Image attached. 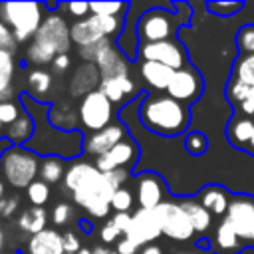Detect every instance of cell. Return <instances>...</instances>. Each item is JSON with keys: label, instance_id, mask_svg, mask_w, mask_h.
Instances as JSON below:
<instances>
[{"label": "cell", "instance_id": "obj_1", "mask_svg": "<svg viewBox=\"0 0 254 254\" xmlns=\"http://www.w3.org/2000/svg\"><path fill=\"white\" fill-rule=\"evenodd\" d=\"M20 103H22L24 111L36 123V131H34L32 139L24 145L26 149L34 151L40 157L56 155V157H62V159H75L77 155H81L85 137L79 131L65 133V131L56 129L50 123V107L52 105L36 101L28 93H20Z\"/></svg>", "mask_w": 254, "mask_h": 254}, {"label": "cell", "instance_id": "obj_2", "mask_svg": "<svg viewBox=\"0 0 254 254\" xmlns=\"http://www.w3.org/2000/svg\"><path fill=\"white\" fill-rule=\"evenodd\" d=\"M64 187L69 190L71 200L91 218H105L109 214L115 189L93 163L73 161L65 171Z\"/></svg>", "mask_w": 254, "mask_h": 254}, {"label": "cell", "instance_id": "obj_3", "mask_svg": "<svg viewBox=\"0 0 254 254\" xmlns=\"http://www.w3.org/2000/svg\"><path fill=\"white\" fill-rule=\"evenodd\" d=\"M137 115L147 131L163 137H177L185 133L190 123L189 105L173 99L167 93H147L139 103Z\"/></svg>", "mask_w": 254, "mask_h": 254}, {"label": "cell", "instance_id": "obj_4", "mask_svg": "<svg viewBox=\"0 0 254 254\" xmlns=\"http://www.w3.org/2000/svg\"><path fill=\"white\" fill-rule=\"evenodd\" d=\"M71 44L73 42H71V34L65 18L58 12H48L38 34L28 44L24 58L28 64L46 65V64H52L58 56L67 54Z\"/></svg>", "mask_w": 254, "mask_h": 254}, {"label": "cell", "instance_id": "obj_5", "mask_svg": "<svg viewBox=\"0 0 254 254\" xmlns=\"http://www.w3.org/2000/svg\"><path fill=\"white\" fill-rule=\"evenodd\" d=\"M40 161L42 157L36 155L34 151L22 145H12L10 149L4 151L0 159V177L12 189L26 190L40 177Z\"/></svg>", "mask_w": 254, "mask_h": 254}, {"label": "cell", "instance_id": "obj_6", "mask_svg": "<svg viewBox=\"0 0 254 254\" xmlns=\"http://www.w3.org/2000/svg\"><path fill=\"white\" fill-rule=\"evenodd\" d=\"M44 10L46 6L42 2H2L0 20L12 30L18 44H26L38 34L46 18Z\"/></svg>", "mask_w": 254, "mask_h": 254}, {"label": "cell", "instance_id": "obj_7", "mask_svg": "<svg viewBox=\"0 0 254 254\" xmlns=\"http://www.w3.org/2000/svg\"><path fill=\"white\" fill-rule=\"evenodd\" d=\"M181 22L187 24L189 16L171 12V10L161 8V6L149 8L137 20V28H135L137 40H139V44H155V42L173 40Z\"/></svg>", "mask_w": 254, "mask_h": 254}, {"label": "cell", "instance_id": "obj_8", "mask_svg": "<svg viewBox=\"0 0 254 254\" xmlns=\"http://www.w3.org/2000/svg\"><path fill=\"white\" fill-rule=\"evenodd\" d=\"M77 115L83 129L89 133H97L113 123V103L99 91H91L77 103Z\"/></svg>", "mask_w": 254, "mask_h": 254}, {"label": "cell", "instance_id": "obj_9", "mask_svg": "<svg viewBox=\"0 0 254 254\" xmlns=\"http://www.w3.org/2000/svg\"><path fill=\"white\" fill-rule=\"evenodd\" d=\"M155 212H157V218L161 224V232L167 238L185 242L194 236L192 222H190L189 214L185 212V208L181 206V202L165 200L155 208Z\"/></svg>", "mask_w": 254, "mask_h": 254}, {"label": "cell", "instance_id": "obj_10", "mask_svg": "<svg viewBox=\"0 0 254 254\" xmlns=\"http://www.w3.org/2000/svg\"><path fill=\"white\" fill-rule=\"evenodd\" d=\"M137 58H141V62L163 64V65H167L175 71L189 65L187 52H185L183 44L177 42V40H165V42H155V44H139Z\"/></svg>", "mask_w": 254, "mask_h": 254}, {"label": "cell", "instance_id": "obj_11", "mask_svg": "<svg viewBox=\"0 0 254 254\" xmlns=\"http://www.w3.org/2000/svg\"><path fill=\"white\" fill-rule=\"evenodd\" d=\"M222 220L230 224L244 246H254V198L242 194L234 196Z\"/></svg>", "mask_w": 254, "mask_h": 254}, {"label": "cell", "instance_id": "obj_12", "mask_svg": "<svg viewBox=\"0 0 254 254\" xmlns=\"http://www.w3.org/2000/svg\"><path fill=\"white\" fill-rule=\"evenodd\" d=\"M202 87H204L202 75L192 65H187V67L175 71V75H173V79L167 87V95H171L173 99L189 105V103H194L200 97Z\"/></svg>", "mask_w": 254, "mask_h": 254}, {"label": "cell", "instance_id": "obj_13", "mask_svg": "<svg viewBox=\"0 0 254 254\" xmlns=\"http://www.w3.org/2000/svg\"><path fill=\"white\" fill-rule=\"evenodd\" d=\"M163 232H161V224H159V218H157V212L155 208L149 210V208H137L133 214H131V226L127 230V238L133 240L139 248L147 246V244H153L155 238H159Z\"/></svg>", "mask_w": 254, "mask_h": 254}, {"label": "cell", "instance_id": "obj_14", "mask_svg": "<svg viewBox=\"0 0 254 254\" xmlns=\"http://www.w3.org/2000/svg\"><path fill=\"white\" fill-rule=\"evenodd\" d=\"M137 157H139V147L131 137H127L121 143H117L113 149H109L107 153L97 157L93 165L101 173H111L115 169H131V165L137 161Z\"/></svg>", "mask_w": 254, "mask_h": 254}, {"label": "cell", "instance_id": "obj_15", "mask_svg": "<svg viewBox=\"0 0 254 254\" xmlns=\"http://www.w3.org/2000/svg\"><path fill=\"white\" fill-rule=\"evenodd\" d=\"M137 204L139 208H157L161 202H165V192H167V187L163 183V179L153 173V171H145L141 175H137Z\"/></svg>", "mask_w": 254, "mask_h": 254}, {"label": "cell", "instance_id": "obj_16", "mask_svg": "<svg viewBox=\"0 0 254 254\" xmlns=\"http://www.w3.org/2000/svg\"><path fill=\"white\" fill-rule=\"evenodd\" d=\"M127 129L123 123H117L113 121L111 125H107L105 129L97 131V133H89L85 137V143H83V151L91 157H101L103 153H107L109 149H113L117 143H121L123 139H127Z\"/></svg>", "mask_w": 254, "mask_h": 254}, {"label": "cell", "instance_id": "obj_17", "mask_svg": "<svg viewBox=\"0 0 254 254\" xmlns=\"http://www.w3.org/2000/svg\"><path fill=\"white\" fill-rule=\"evenodd\" d=\"M99 85H101V73H99L97 65L83 62L73 69V73L69 77L67 91L71 97H85L87 93L99 89Z\"/></svg>", "mask_w": 254, "mask_h": 254}, {"label": "cell", "instance_id": "obj_18", "mask_svg": "<svg viewBox=\"0 0 254 254\" xmlns=\"http://www.w3.org/2000/svg\"><path fill=\"white\" fill-rule=\"evenodd\" d=\"M101 79H113V77H123L129 75V60L123 56V52L117 48V44L113 42L95 62Z\"/></svg>", "mask_w": 254, "mask_h": 254}, {"label": "cell", "instance_id": "obj_19", "mask_svg": "<svg viewBox=\"0 0 254 254\" xmlns=\"http://www.w3.org/2000/svg\"><path fill=\"white\" fill-rule=\"evenodd\" d=\"M24 254H65L64 234L56 228H46L28 238Z\"/></svg>", "mask_w": 254, "mask_h": 254}, {"label": "cell", "instance_id": "obj_20", "mask_svg": "<svg viewBox=\"0 0 254 254\" xmlns=\"http://www.w3.org/2000/svg\"><path fill=\"white\" fill-rule=\"evenodd\" d=\"M99 91L111 103H121L123 99L131 101L139 93V87L131 75H123V77H113V79H101Z\"/></svg>", "mask_w": 254, "mask_h": 254}, {"label": "cell", "instance_id": "obj_21", "mask_svg": "<svg viewBox=\"0 0 254 254\" xmlns=\"http://www.w3.org/2000/svg\"><path fill=\"white\" fill-rule=\"evenodd\" d=\"M242 248H244V242L230 228V224L222 220L214 230V236L210 240V250L214 254H238Z\"/></svg>", "mask_w": 254, "mask_h": 254}, {"label": "cell", "instance_id": "obj_22", "mask_svg": "<svg viewBox=\"0 0 254 254\" xmlns=\"http://www.w3.org/2000/svg\"><path fill=\"white\" fill-rule=\"evenodd\" d=\"M69 34H71V42L77 46V48H85V46H91L99 40H103V32L99 30L95 18L89 14L87 18L83 20H77L69 26Z\"/></svg>", "mask_w": 254, "mask_h": 254}, {"label": "cell", "instance_id": "obj_23", "mask_svg": "<svg viewBox=\"0 0 254 254\" xmlns=\"http://www.w3.org/2000/svg\"><path fill=\"white\" fill-rule=\"evenodd\" d=\"M139 73L149 87H153L157 91H167V87L175 75V69H171L163 64H157V62H141Z\"/></svg>", "mask_w": 254, "mask_h": 254}, {"label": "cell", "instance_id": "obj_24", "mask_svg": "<svg viewBox=\"0 0 254 254\" xmlns=\"http://www.w3.org/2000/svg\"><path fill=\"white\" fill-rule=\"evenodd\" d=\"M198 202L210 212V214H226L228 206H230V196L228 190L220 185H206L200 194H198Z\"/></svg>", "mask_w": 254, "mask_h": 254}, {"label": "cell", "instance_id": "obj_25", "mask_svg": "<svg viewBox=\"0 0 254 254\" xmlns=\"http://www.w3.org/2000/svg\"><path fill=\"white\" fill-rule=\"evenodd\" d=\"M254 135V121L248 115H234L226 125V137L230 145L238 149H248Z\"/></svg>", "mask_w": 254, "mask_h": 254}, {"label": "cell", "instance_id": "obj_26", "mask_svg": "<svg viewBox=\"0 0 254 254\" xmlns=\"http://www.w3.org/2000/svg\"><path fill=\"white\" fill-rule=\"evenodd\" d=\"M50 123L60 129V131H77L79 125V115H77V107H71L67 101H58L50 107Z\"/></svg>", "mask_w": 254, "mask_h": 254}, {"label": "cell", "instance_id": "obj_27", "mask_svg": "<svg viewBox=\"0 0 254 254\" xmlns=\"http://www.w3.org/2000/svg\"><path fill=\"white\" fill-rule=\"evenodd\" d=\"M16 224L22 232H26L28 236H34V234L48 228L46 226L48 224V210L44 206H28L20 212Z\"/></svg>", "mask_w": 254, "mask_h": 254}, {"label": "cell", "instance_id": "obj_28", "mask_svg": "<svg viewBox=\"0 0 254 254\" xmlns=\"http://www.w3.org/2000/svg\"><path fill=\"white\" fill-rule=\"evenodd\" d=\"M34 131H36V123H34V119L24 111L12 125L6 127L4 137H6L12 145H22V147H24V145L32 139Z\"/></svg>", "mask_w": 254, "mask_h": 254}, {"label": "cell", "instance_id": "obj_29", "mask_svg": "<svg viewBox=\"0 0 254 254\" xmlns=\"http://www.w3.org/2000/svg\"><path fill=\"white\" fill-rule=\"evenodd\" d=\"M181 206H183L185 212L189 214L194 232L204 234V232L210 228V224H212V214H210L198 200H194V198H185V200H181Z\"/></svg>", "mask_w": 254, "mask_h": 254}, {"label": "cell", "instance_id": "obj_30", "mask_svg": "<svg viewBox=\"0 0 254 254\" xmlns=\"http://www.w3.org/2000/svg\"><path fill=\"white\" fill-rule=\"evenodd\" d=\"M65 171H67L65 161L62 157L48 155V157H42V161H40V179L48 185L60 183L65 177Z\"/></svg>", "mask_w": 254, "mask_h": 254}, {"label": "cell", "instance_id": "obj_31", "mask_svg": "<svg viewBox=\"0 0 254 254\" xmlns=\"http://www.w3.org/2000/svg\"><path fill=\"white\" fill-rule=\"evenodd\" d=\"M26 83H28V87H30V91H32V97H34L36 101L46 103V101H44V95L52 89L54 77H52L50 71H46V69H42V67H36V69H32V71L28 73Z\"/></svg>", "mask_w": 254, "mask_h": 254}, {"label": "cell", "instance_id": "obj_32", "mask_svg": "<svg viewBox=\"0 0 254 254\" xmlns=\"http://www.w3.org/2000/svg\"><path fill=\"white\" fill-rule=\"evenodd\" d=\"M250 91H252V85L244 83L238 77H230V81L226 83V99L230 103H234L236 107H240L246 101V97L250 95Z\"/></svg>", "mask_w": 254, "mask_h": 254}, {"label": "cell", "instance_id": "obj_33", "mask_svg": "<svg viewBox=\"0 0 254 254\" xmlns=\"http://www.w3.org/2000/svg\"><path fill=\"white\" fill-rule=\"evenodd\" d=\"M14 54L0 50V91H6L12 87V79H14Z\"/></svg>", "mask_w": 254, "mask_h": 254}, {"label": "cell", "instance_id": "obj_34", "mask_svg": "<svg viewBox=\"0 0 254 254\" xmlns=\"http://www.w3.org/2000/svg\"><path fill=\"white\" fill-rule=\"evenodd\" d=\"M232 77H238L244 83L254 87V54L252 56H240L236 60L234 69H232Z\"/></svg>", "mask_w": 254, "mask_h": 254}, {"label": "cell", "instance_id": "obj_35", "mask_svg": "<svg viewBox=\"0 0 254 254\" xmlns=\"http://www.w3.org/2000/svg\"><path fill=\"white\" fill-rule=\"evenodd\" d=\"M50 190H52L50 185L38 179L26 189V198L32 202V206H44L50 200Z\"/></svg>", "mask_w": 254, "mask_h": 254}, {"label": "cell", "instance_id": "obj_36", "mask_svg": "<svg viewBox=\"0 0 254 254\" xmlns=\"http://www.w3.org/2000/svg\"><path fill=\"white\" fill-rule=\"evenodd\" d=\"M91 14L95 16H123L129 10L127 2H89Z\"/></svg>", "mask_w": 254, "mask_h": 254}, {"label": "cell", "instance_id": "obj_37", "mask_svg": "<svg viewBox=\"0 0 254 254\" xmlns=\"http://www.w3.org/2000/svg\"><path fill=\"white\" fill-rule=\"evenodd\" d=\"M185 149H187L189 155L200 157V155H204L206 149H208V139H206L200 131H190V133H187V137H185Z\"/></svg>", "mask_w": 254, "mask_h": 254}, {"label": "cell", "instance_id": "obj_38", "mask_svg": "<svg viewBox=\"0 0 254 254\" xmlns=\"http://www.w3.org/2000/svg\"><path fill=\"white\" fill-rule=\"evenodd\" d=\"M111 44H113V40H111V38H103V40H99V42H95V44H91V46L77 48V54H79V58H81L83 62L95 64V62L99 60V56H101V54H103Z\"/></svg>", "mask_w": 254, "mask_h": 254}, {"label": "cell", "instance_id": "obj_39", "mask_svg": "<svg viewBox=\"0 0 254 254\" xmlns=\"http://www.w3.org/2000/svg\"><path fill=\"white\" fill-rule=\"evenodd\" d=\"M236 46L240 50V56H252L254 54V24H246L238 30Z\"/></svg>", "mask_w": 254, "mask_h": 254}, {"label": "cell", "instance_id": "obj_40", "mask_svg": "<svg viewBox=\"0 0 254 254\" xmlns=\"http://www.w3.org/2000/svg\"><path fill=\"white\" fill-rule=\"evenodd\" d=\"M133 202H135L133 192H131L129 189L121 187V189L115 190V194H113V198H111V208H113L115 212H129L131 206H133Z\"/></svg>", "mask_w": 254, "mask_h": 254}, {"label": "cell", "instance_id": "obj_41", "mask_svg": "<svg viewBox=\"0 0 254 254\" xmlns=\"http://www.w3.org/2000/svg\"><path fill=\"white\" fill-rule=\"evenodd\" d=\"M206 8L208 12L220 16V18H228V16H234L238 10L244 8L242 2H206Z\"/></svg>", "mask_w": 254, "mask_h": 254}, {"label": "cell", "instance_id": "obj_42", "mask_svg": "<svg viewBox=\"0 0 254 254\" xmlns=\"http://www.w3.org/2000/svg\"><path fill=\"white\" fill-rule=\"evenodd\" d=\"M71 220H73V206L69 202H65V200L64 202H58L54 206V210H52V222L56 226H65Z\"/></svg>", "mask_w": 254, "mask_h": 254}, {"label": "cell", "instance_id": "obj_43", "mask_svg": "<svg viewBox=\"0 0 254 254\" xmlns=\"http://www.w3.org/2000/svg\"><path fill=\"white\" fill-rule=\"evenodd\" d=\"M22 113H24V107L20 103H16V101H4V103H0V121L6 127L12 125Z\"/></svg>", "mask_w": 254, "mask_h": 254}, {"label": "cell", "instance_id": "obj_44", "mask_svg": "<svg viewBox=\"0 0 254 254\" xmlns=\"http://www.w3.org/2000/svg\"><path fill=\"white\" fill-rule=\"evenodd\" d=\"M62 10H65L71 18L77 20H83L91 14V8H89V2H65V4H60Z\"/></svg>", "mask_w": 254, "mask_h": 254}, {"label": "cell", "instance_id": "obj_45", "mask_svg": "<svg viewBox=\"0 0 254 254\" xmlns=\"http://www.w3.org/2000/svg\"><path fill=\"white\" fill-rule=\"evenodd\" d=\"M20 196L18 194H10V196H4L0 200V218H12L16 214V210L20 208Z\"/></svg>", "mask_w": 254, "mask_h": 254}, {"label": "cell", "instance_id": "obj_46", "mask_svg": "<svg viewBox=\"0 0 254 254\" xmlns=\"http://www.w3.org/2000/svg\"><path fill=\"white\" fill-rule=\"evenodd\" d=\"M16 46H18V42H16V38H14L12 30H10L2 20H0V50L14 54V52H16Z\"/></svg>", "mask_w": 254, "mask_h": 254}, {"label": "cell", "instance_id": "obj_47", "mask_svg": "<svg viewBox=\"0 0 254 254\" xmlns=\"http://www.w3.org/2000/svg\"><path fill=\"white\" fill-rule=\"evenodd\" d=\"M99 236H101V240H103V244H113V242H119L121 240V236H123V232L111 222V220H107L103 226H101V230H99Z\"/></svg>", "mask_w": 254, "mask_h": 254}, {"label": "cell", "instance_id": "obj_48", "mask_svg": "<svg viewBox=\"0 0 254 254\" xmlns=\"http://www.w3.org/2000/svg\"><path fill=\"white\" fill-rule=\"evenodd\" d=\"M81 248L83 246L79 242V236L73 230H65L64 232V250H65V254H77Z\"/></svg>", "mask_w": 254, "mask_h": 254}, {"label": "cell", "instance_id": "obj_49", "mask_svg": "<svg viewBox=\"0 0 254 254\" xmlns=\"http://www.w3.org/2000/svg\"><path fill=\"white\" fill-rule=\"evenodd\" d=\"M103 175H105V179L109 181V185L117 190V189H121L123 183L129 179V169H115V171H111V173H103Z\"/></svg>", "mask_w": 254, "mask_h": 254}, {"label": "cell", "instance_id": "obj_50", "mask_svg": "<svg viewBox=\"0 0 254 254\" xmlns=\"http://www.w3.org/2000/svg\"><path fill=\"white\" fill-rule=\"evenodd\" d=\"M111 222L123 232V236L127 234V230H129V226H131V214L129 212H115L113 216H111Z\"/></svg>", "mask_w": 254, "mask_h": 254}, {"label": "cell", "instance_id": "obj_51", "mask_svg": "<svg viewBox=\"0 0 254 254\" xmlns=\"http://www.w3.org/2000/svg\"><path fill=\"white\" fill-rule=\"evenodd\" d=\"M69 67H71V58H69V54H62V56H58V58L52 62L54 73H64V71H67Z\"/></svg>", "mask_w": 254, "mask_h": 254}, {"label": "cell", "instance_id": "obj_52", "mask_svg": "<svg viewBox=\"0 0 254 254\" xmlns=\"http://www.w3.org/2000/svg\"><path fill=\"white\" fill-rule=\"evenodd\" d=\"M139 250H141V248H139L133 240H129L127 236H123V238L117 242V250H115V252H117V254H139Z\"/></svg>", "mask_w": 254, "mask_h": 254}, {"label": "cell", "instance_id": "obj_53", "mask_svg": "<svg viewBox=\"0 0 254 254\" xmlns=\"http://www.w3.org/2000/svg\"><path fill=\"white\" fill-rule=\"evenodd\" d=\"M238 111L242 113V115H252L254 113V87H252V91H250V95L246 97V101L238 107Z\"/></svg>", "mask_w": 254, "mask_h": 254}, {"label": "cell", "instance_id": "obj_54", "mask_svg": "<svg viewBox=\"0 0 254 254\" xmlns=\"http://www.w3.org/2000/svg\"><path fill=\"white\" fill-rule=\"evenodd\" d=\"M139 254H163V248L159 244H147L139 250Z\"/></svg>", "mask_w": 254, "mask_h": 254}, {"label": "cell", "instance_id": "obj_55", "mask_svg": "<svg viewBox=\"0 0 254 254\" xmlns=\"http://www.w3.org/2000/svg\"><path fill=\"white\" fill-rule=\"evenodd\" d=\"M175 254H214L212 250H206V248H190V250H179V252H175Z\"/></svg>", "mask_w": 254, "mask_h": 254}, {"label": "cell", "instance_id": "obj_56", "mask_svg": "<svg viewBox=\"0 0 254 254\" xmlns=\"http://www.w3.org/2000/svg\"><path fill=\"white\" fill-rule=\"evenodd\" d=\"M14 95H16V93H14V87H10V89H6V91H0V103H4V101H12Z\"/></svg>", "mask_w": 254, "mask_h": 254}, {"label": "cell", "instance_id": "obj_57", "mask_svg": "<svg viewBox=\"0 0 254 254\" xmlns=\"http://www.w3.org/2000/svg\"><path fill=\"white\" fill-rule=\"evenodd\" d=\"M91 254H111V250H109L105 244H99V246L91 248Z\"/></svg>", "mask_w": 254, "mask_h": 254}, {"label": "cell", "instance_id": "obj_58", "mask_svg": "<svg viewBox=\"0 0 254 254\" xmlns=\"http://www.w3.org/2000/svg\"><path fill=\"white\" fill-rule=\"evenodd\" d=\"M10 147H12V143H10L6 137H2V139H0V159H2L4 151H6V149H10Z\"/></svg>", "mask_w": 254, "mask_h": 254}, {"label": "cell", "instance_id": "obj_59", "mask_svg": "<svg viewBox=\"0 0 254 254\" xmlns=\"http://www.w3.org/2000/svg\"><path fill=\"white\" fill-rule=\"evenodd\" d=\"M4 246H6V234H4V230L0 228V254H4Z\"/></svg>", "mask_w": 254, "mask_h": 254}, {"label": "cell", "instance_id": "obj_60", "mask_svg": "<svg viewBox=\"0 0 254 254\" xmlns=\"http://www.w3.org/2000/svg\"><path fill=\"white\" fill-rule=\"evenodd\" d=\"M4 192H6V185H4V179H2V177H0V200H2V198H4V196H6V194H4Z\"/></svg>", "mask_w": 254, "mask_h": 254}, {"label": "cell", "instance_id": "obj_61", "mask_svg": "<svg viewBox=\"0 0 254 254\" xmlns=\"http://www.w3.org/2000/svg\"><path fill=\"white\" fill-rule=\"evenodd\" d=\"M77 254H91V248H85V246H83V248H81Z\"/></svg>", "mask_w": 254, "mask_h": 254}, {"label": "cell", "instance_id": "obj_62", "mask_svg": "<svg viewBox=\"0 0 254 254\" xmlns=\"http://www.w3.org/2000/svg\"><path fill=\"white\" fill-rule=\"evenodd\" d=\"M248 151H250V153H254V135H252V139H250V145H248Z\"/></svg>", "mask_w": 254, "mask_h": 254}, {"label": "cell", "instance_id": "obj_63", "mask_svg": "<svg viewBox=\"0 0 254 254\" xmlns=\"http://www.w3.org/2000/svg\"><path fill=\"white\" fill-rule=\"evenodd\" d=\"M4 131H6V127H4V123H2V121H0V135H2V133H4ZM0 139H2V137H0Z\"/></svg>", "mask_w": 254, "mask_h": 254}, {"label": "cell", "instance_id": "obj_64", "mask_svg": "<svg viewBox=\"0 0 254 254\" xmlns=\"http://www.w3.org/2000/svg\"><path fill=\"white\" fill-rule=\"evenodd\" d=\"M4 254H12V252H4Z\"/></svg>", "mask_w": 254, "mask_h": 254}]
</instances>
